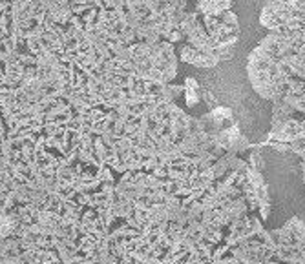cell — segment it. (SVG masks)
I'll return each mask as SVG.
<instances>
[{
    "instance_id": "1",
    "label": "cell",
    "mask_w": 305,
    "mask_h": 264,
    "mask_svg": "<svg viewBox=\"0 0 305 264\" xmlns=\"http://www.w3.org/2000/svg\"><path fill=\"white\" fill-rule=\"evenodd\" d=\"M11 230V220L6 217H0V235H7Z\"/></svg>"
}]
</instances>
